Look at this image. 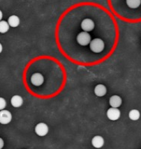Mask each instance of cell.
Listing matches in <instances>:
<instances>
[{"label":"cell","mask_w":141,"mask_h":149,"mask_svg":"<svg viewBox=\"0 0 141 149\" xmlns=\"http://www.w3.org/2000/svg\"><path fill=\"white\" fill-rule=\"evenodd\" d=\"M90 48L93 52L100 53L101 52L103 51L105 48V43L102 40L99 38H96L90 42Z\"/></svg>","instance_id":"cell-1"},{"label":"cell","mask_w":141,"mask_h":149,"mask_svg":"<svg viewBox=\"0 0 141 149\" xmlns=\"http://www.w3.org/2000/svg\"><path fill=\"white\" fill-rule=\"evenodd\" d=\"M77 42L81 46H87L90 44V42H91V37L89 33L86 32V31H83L81 32L77 35L76 37Z\"/></svg>","instance_id":"cell-2"},{"label":"cell","mask_w":141,"mask_h":149,"mask_svg":"<svg viewBox=\"0 0 141 149\" xmlns=\"http://www.w3.org/2000/svg\"><path fill=\"white\" fill-rule=\"evenodd\" d=\"M49 132V127L45 123L38 124L35 127V133L40 136H44Z\"/></svg>","instance_id":"cell-3"},{"label":"cell","mask_w":141,"mask_h":149,"mask_svg":"<svg viewBox=\"0 0 141 149\" xmlns=\"http://www.w3.org/2000/svg\"><path fill=\"white\" fill-rule=\"evenodd\" d=\"M107 116L110 120L116 121L119 119L120 117V111L119 109L115 107H111L107 111Z\"/></svg>","instance_id":"cell-4"},{"label":"cell","mask_w":141,"mask_h":149,"mask_svg":"<svg viewBox=\"0 0 141 149\" xmlns=\"http://www.w3.org/2000/svg\"><path fill=\"white\" fill-rule=\"evenodd\" d=\"M12 119V115L8 110H1L0 111V123L2 125H7L10 123Z\"/></svg>","instance_id":"cell-5"},{"label":"cell","mask_w":141,"mask_h":149,"mask_svg":"<svg viewBox=\"0 0 141 149\" xmlns=\"http://www.w3.org/2000/svg\"><path fill=\"white\" fill-rule=\"evenodd\" d=\"M81 27L84 31L88 32V31H91L94 30V27H95V23L90 19H85L82 22Z\"/></svg>","instance_id":"cell-6"},{"label":"cell","mask_w":141,"mask_h":149,"mask_svg":"<svg viewBox=\"0 0 141 149\" xmlns=\"http://www.w3.org/2000/svg\"><path fill=\"white\" fill-rule=\"evenodd\" d=\"M44 81V78L40 73H34L31 78V82L34 86H40Z\"/></svg>","instance_id":"cell-7"},{"label":"cell","mask_w":141,"mask_h":149,"mask_svg":"<svg viewBox=\"0 0 141 149\" xmlns=\"http://www.w3.org/2000/svg\"><path fill=\"white\" fill-rule=\"evenodd\" d=\"M92 145L96 148H101L104 146L105 141L101 136H96L92 139Z\"/></svg>","instance_id":"cell-8"},{"label":"cell","mask_w":141,"mask_h":149,"mask_svg":"<svg viewBox=\"0 0 141 149\" xmlns=\"http://www.w3.org/2000/svg\"><path fill=\"white\" fill-rule=\"evenodd\" d=\"M109 103H110L111 107L118 108L122 104V98L119 96H118V95H113V96L110 98Z\"/></svg>","instance_id":"cell-9"},{"label":"cell","mask_w":141,"mask_h":149,"mask_svg":"<svg viewBox=\"0 0 141 149\" xmlns=\"http://www.w3.org/2000/svg\"><path fill=\"white\" fill-rule=\"evenodd\" d=\"M94 93H95L96 95H97V96H104L107 93V88H106V86L105 85L98 84L96 86L95 89H94Z\"/></svg>","instance_id":"cell-10"},{"label":"cell","mask_w":141,"mask_h":149,"mask_svg":"<svg viewBox=\"0 0 141 149\" xmlns=\"http://www.w3.org/2000/svg\"><path fill=\"white\" fill-rule=\"evenodd\" d=\"M10 102H11V104L13 107H20L22 106L23 100H22V97L20 96V95H14L11 98Z\"/></svg>","instance_id":"cell-11"},{"label":"cell","mask_w":141,"mask_h":149,"mask_svg":"<svg viewBox=\"0 0 141 149\" xmlns=\"http://www.w3.org/2000/svg\"><path fill=\"white\" fill-rule=\"evenodd\" d=\"M20 19L17 16L15 15H12L10 16L8 18V22L9 26H11V27H17V26L20 25Z\"/></svg>","instance_id":"cell-12"},{"label":"cell","mask_w":141,"mask_h":149,"mask_svg":"<svg viewBox=\"0 0 141 149\" xmlns=\"http://www.w3.org/2000/svg\"><path fill=\"white\" fill-rule=\"evenodd\" d=\"M126 4L131 8H137L140 5L141 0H126Z\"/></svg>","instance_id":"cell-13"},{"label":"cell","mask_w":141,"mask_h":149,"mask_svg":"<svg viewBox=\"0 0 141 149\" xmlns=\"http://www.w3.org/2000/svg\"><path fill=\"white\" fill-rule=\"evenodd\" d=\"M128 116H129V119H131L133 121L138 120L140 119V113L138 110H131L128 113Z\"/></svg>","instance_id":"cell-14"},{"label":"cell","mask_w":141,"mask_h":149,"mask_svg":"<svg viewBox=\"0 0 141 149\" xmlns=\"http://www.w3.org/2000/svg\"><path fill=\"white\" fill-rule=\"evenodd\" d=\"M9 24L6 21H0V33L5 34L9 30Z\"/></svg>","instance_id":"cell-15"},{"label":"cell","mask_w":141,"mask_h":149,"mask_svg":"<svg viewBox=\"0 0 141 149\" xmlns=\"http://www.w3.org/2000/svg\"><path fill=\"white\" fill-rule=\"evenodd\" d=\"M6 105H7L6 101L3 98H0V110H4L6 107Z\"/></svg>","instance_id":"cell-16"},{"label":"cell","mask_w":141,"mask_h":149,"mask_svg":"<svg viewBox=\"0 0 141 149\" xmlns=\"http://www.w3.org/2000/svg\"><path fill=\"white\" fill-rule=\"evenodd\" d=\"M4 146V141L2 138H0V149H2Z\"/></svg>","instance_id":"cell-17"},{"label":"cell","mask_w":141,"mask_h":149,"mask_svg":"<svg viewBox=\"0 0 141 149\" xmlns=\"http://www.w3.org/2000/svg\"><path fill=\"white\" fill-rule=\"evenodd\" d=\"M2 18V12L0 10V21H1Z\"/></svg>","instance_id":"cell-18"},{"label":"cell","mask_w":141,"mask_h":149,"mask_svg":"<svg viewBox=\"0 0 141 149\" xmlns=\"http://www.w3.org/2000/svg\"><path fill=\"white\" fill-rule=\"evenodd\" d=\"M2 44L0 43V53L2 52Z\"/></svg>","instance_id":"cell-19"}]
</instances>
